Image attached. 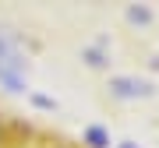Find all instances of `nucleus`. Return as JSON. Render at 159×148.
I'll list each match as a JSON object with an SVG mask.
<instances>
[{
  "label": "nucleus",
  "mask_w": 159,
  "mask_h": 148,
  "mask_svg": "<svg viewBox=\"0 0 159 148\" xmlns=\"http://www.w3.org/2000/svg\"><path fill=\"white\" fill-rule=\"evenodd\" d=\"M89 145L92 148H102V145H106V134H102V131H89Z\"/></svg>",
  "instance_id": "nucleus-2"
},
{
  "label": "nucleus",
  "mask_w": 159,
  "mask_h": 148,
  "mask_svg": "<svg viewBox=\"0 0 159 148\" xmlns=\"http://www.w3.org/2000/svg\"><path fill=\"white\" fill-rule=\"evenodd\" d=\"M113 88L120 95H134V92H148V85H134V81H113Z\"/></svg>",
  "instance_id": "nucleus-1"
}]
</instances>
